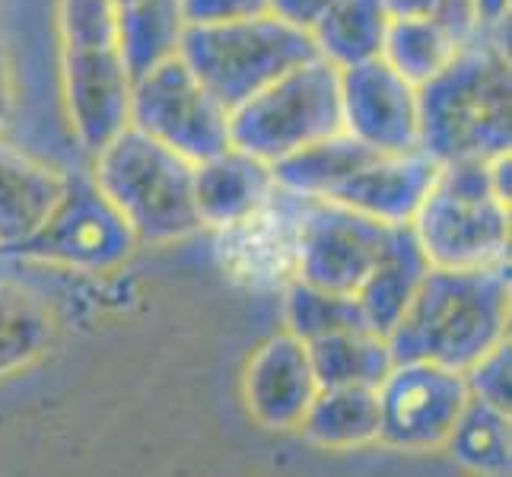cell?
Masks as SVG:
<instances>
[{"instance_id": "1", "label": "cell", "mask_w": 512, "mask_h": 477, "mask_svg": "<svg viewBox=\"0 0 512 477\" xmlns=\"http://www.w3.org/2000/svg\"><path fill=\"white\" fill-rule=\"evenodd\" d=\"M417 112L420 150L439 166L509 153V20L481 29L433 80L417 86Z\"/></svg>"}, {"instance_id": "2", "label": "cell", "mask_w": 512, "mask_h": 477, "mask_svg": "<svg viewBox=\"0 0 512 477\" xmlns=\"http://www.w3.org/2000/svg\"><path fill=\"white\" fill-rule=\"evenodd\" d=\"M385 341L395 363H436L468 373L509 341V264L484 271L430 268Z\"/></svg>"}, {"instance_id": "3", "label": "cell", "mask_w": 512, "mask_h": 477, "mask_svg": "<svg viewBox=\"0 0 512 477\" xmlns=\"http://www.w3.org/2000/svg\"><path fill=\"white\" fill-rule=\"evenodd\" d=\"M58 77L67 128L83 153L96 156L128 125L131 74L118 51L112 0H55Z\"/></svg>"}, {"instance_id": "4", "label": "cell", "mask_w": 512, "mask_h": 477, "mask_svg": "<svg viewBox=\"0 0 512 477\" xmlns=\"http://www.w3.org/2000/svg\"><path fill=\"white\" fill-rule=\"evenodd\" d=\"M90 179L140 245H172L201 233L194 163L160 140L125 128L93 156Z\"/></svg>"}, {"instance_id": "5", "label": "cell", "mask_w": 512, "mask_h": 477, "mask_svg": "<svg viewBox=\"0 0 512 477\" xmlns=\"http://www.w3.org/2000/svg\"><path fill=\"white\" fill-rule=\"evenodd\" d=\"M411 229L430 268L484 271L509 264V204L493 191L490 159L439 166Z\"/></svg>"}, {"instance_id": "6", "label": "cell", "mask_w": 512, "mask_h": 477, "mask_svg": "<svg viewBox=\"0 0 512 477\" xmlns=\"http://www.w3.org/2000/svg\"><path fill=\"white\" fill-rule=\"evenodd\" d=\"M179 58L226 112L239 109L293 67L319 58L312 35L264 13L220 26H185Z\"/></svg>"}, {"instance_id": "7", "label": "cell", "mask_w": 512, "mask_h": 477, "mask_svg": "<svg viewBox=\"0 0 512 477\" xmlns=\"http://www.w3.org/2000/svg\"><path fill=\"white\" fill-rule=\"evenodd\" d=\"M334 134H344L341 70L322 58L293 67L229 112V144L268 166Z\"/></svg>"}, {"instance_id": "8", "label": "cell", "mask_w": 512, "mask_h": 477, "mask_svg": "<svg viewBox=\"0 0 512 477\" xmlns=\"http://www.w3.org/2000/svg\"><path fill=\"white\" fill-rule=\"evenodd\" d=\"M128 125L191 163H204L233 147L229 112L179 55L131 83Z\"/></svg>"}, {"instance_id": "9", "label": "cell", "mask_w": 512, "mask_h": 477, "mask_svg": "<svg viewBox=\"0 0 512 477\" xmlns=\"http://www.w3.org/2000/svg\"><path fill=\"white\" fill-rule=\"evenodd\" d=\"M140 249L131 226L102 198L86 172H67V191L55 214L13 255L42 264H61L83 274H112Z\"/></svg>"}, {"instance_id": "10", "label": "cell", "mask_w": 512, "mask_h": 477, "mask_svg": "<svg viewBox=\"0 0 512 477\" xmlns=\"http://www.w3.org/2000/svg\"><path fill=\"white\" fill-rule=\"evenodd\" d=\"M392 229L395 226L363 217L334 201L303 198L296 280L328 293L357 296L379 264Z\"/></svg>"}, {"instance_id": "11", "label": "cell", "mask_w": 512, "mask_h": 477, "mask_svg": "<svg viewBox=\"0 0 512 477\" xmlns=\"http://www.w3.org/2000/svg\"><path fill=\"white\" fill-rule=\"evenodd\" d=\"M376 395L379 443L408 452L446 446L452 427L471 401L465 373L436 363H395Z\"/></svg>"}, {"instance_id": "12", "label": "cell", "mask_w": 512, "mask_h": 477, "mask_svg": "<svg viewBox=\"0 0 512 477\" xmlns=\"http://www.w3.org/2000/svg\"><path fill=\"white\" fill-rule=\"evenodd\" d=\"M303 198L277 188L249 217L214 229V255L233 284L252 293H284L299 271Z\"/></svg>"}, {"instance_id": "13", "label": "cell", "mask_w": 512, "mask_h": 477, "mask_svg": "<svg viewBox=\"0 0 512 477\" xmlns=\"http://www.w3.org/2000/svg\"><path fill=\"white\" fill-rule=\"evenodd\" d=\"M344 134L382 153L420 150L417 86L398 77L382 58L341 70Z\"/></svg>"}, {"instance_id": "14", "label": "cell", "mask_w": 512, "mask_h": 477, "mask_svg": "<svg viewBox=\"0 0 512 477\" xmlns=\"http://www.w3.org/2000/svg\"><path fill=\"white\" fill-rule=\"evenodd\" d=\"M319 395L309 350L293 334L264 341L242 373V401L252 420L268 430H299L309 404Z\"/></svg>"}, {"instance_id": "15", "label": "cell", "mask_w": 512, "mask_h": 477, "mask_svg": "<svg viewBox=\"0 0 512 477\" xmlns=\"http://www.w3.org/2000/svg\"><path fill=\"white\" fill-rule=\"evenodd\" d=\"M67 172L48 156L0 137V252L23 249L48 223L67 191Z\"/></svg>"}, {"instance_id": "16", "label": "cell", "mask_w": 512, "mask_h": 477, "mask_svg": "<svg viewBox=\"0 0 512 477\" xmlns=\"http://www.w3.org/2000/svg\"><path fill=\"white\" fill-rule=\"evenodd\" d=\"M436 175L439 163L423 150L376 153L328 201L388 226H404L414 220L423 198H427L436 182Z\"/></svg>"}, {"instance_id": "17", "label": "cell", "mask_w": 512, "mask_h": 477, "mask_svg": "<svg viewBox=\"0 0 512 477\" xmlns=\"http://www.w3.org/2000/svg\"><path fill=\"white\" fill-rule=\"evenodd\" d=\"M274 191L277 182L271 166L236 147L194 163V207L201 229L210 233L249 217Z\"/></svg>"}, {"instance_id": "18", "label": "cell", "mask_w": 512, "mask_h": 477, "mask_svg": "<svg viewBox=\"0 0 512 477\" xmlns=\"http://www.w3.org/2000/svg\"><path fill=\"white\" fill-rule=\"evenodd\" d=\"M427 274H430V261L423 255L411 223L395 226L379 264L366 277V284L357 290V303L363 309L369 331L379 334V338H388L392 328L398 325V318L404 315V309L411 306V299Z\"/></svg>"}, {"instance_id": "19", "label": "cell", "mask_w": 512, "mask_h": 477, "mask_svg": "<svg viewBox=\"0 0 512 477\" xmlns=\"http://www.w3.org/2000/svg\"><path fill=\"white\" fill-rule=\"evenodd\" d=\"M382 150H373L353 140L350 134H334L322 144L296 150L287 159L271 166L277 188H284L296 198H319L328 201L347 179H353L369 159Z\"/></svg>"}, {"instance_id": "20", "label": "cell", "mask_w": 512, "mask_h": 477, "mask_svg": "<svg viewBox=\"0 0 512 477\" xmlns=\"http://www.w3.org/2000/svg\"><path fill=\"white\" fill-rule=\"evenodd\" d=\"M306 439L325 449H357L379 443V395L366 385L319 388L299 423Z\"/></svg>"}, {"instance_id": "21", "label": "cell", "mask_w": 512, "mask_h": 477, "mask_svg": "<svg viewBox=\"0 0 512 477\" xmlns=\"http://www.w3.org/2000/svg\"><path fill=\"white\" fill-rule=\"evenodd\" d=\"M185 16L179 0H134L118 10V51L131 80L179 55Z\"/></svg>"}, {"instance_id": "22", "label": "cell", "mask_w": 512, "mask_h": 477, "mask_svg": "<svg viewBox=\"0 0 512 477\" xmlns=\"http://www.w3.org/2000/svg\"><path fill=\"white\" fill-rule=\"evenodd\" d=\"M385 29L388 13L382 0H331V7L309 35L319 58L344 70L379 58Z\"/></svg>"}, {"instance_id": "23", "label": "cell", "mask_w": 512, "mask_h": 477, "mask_svg": "<svg viewBox=\"0 0 512 477\" xmlns=\"http://www.w3.org/2000/svg\"><path fill=\"white\" fill-rule=\"evenodd\" d=\"M51 338H55V315L45 299L20 280L0 277V379L39 360Z\"/></svg>"}, {"instance_id": "24", "label": "cell", "mask_w": 512, "mask_h": 477, "mask_svg": "<svg viewBox=\"0 0 512 477\" xmlns=\"http://www.w3.org/2000/svg\"><path fill=\"white\" fill-rule=\"evenodd\" d=\"M306 350L319 388H338V385L379 388L395 366L388 341L373 331L325 334L319 341H309Z\"/></svg>"}, {"instance_id": "25", "label": "cell", "mask_w": 512, "mask_h": 477, "mask_svg": "<svg viewBox=\"0 0 512 477\" xmlns=\"http://www.w3.org/2000/svg\"><path fill=\"white\" fill-rule=\"evenodd\" d=\"M458 48H462V42H455L443 26L427 20V16H420V20H388L379 58L411 86H423L458 55Z\"/></svg>"}, {"instance_id": "26", "label": "cell", "mask_w": 512, "mask_h": 477, "mask_svg": "<svg viewBox=\"0 0 512 477\" xmlns=\"http://www.w3.org/2000/svg\"><path fill=\"white\" fill-rule=\"evenodd\" d=\"M443 449H449L455 462L474 474H509V414L493 411L484 401L471 398Z\"/></svg>"}, {"instance_id": "27", "label": "cell", "mask_w": 512, "mask_h": 477, "mask_svg": "<svg viewBox=\"0 0 512 477\" xmlns=\"http://www.w3.org/2000/svg\"><path fill=\"white\" fill-rule=\"evenodd\" d=\"M284 315H287V331L303 344L319 341L325 334L338 331H369L363 309L357 296L344 293H328L309 284H290L284 290Z\"/></svg>"}, {"instance_id": "28", "label": "cell", "mask_w": 512, "mask_h": 477, "mask_svg": "<svg viewBox=\"0 0 512 477\" xmlns=\"http://www.w3.org/2000/svg\"><path fill=\"white\" fill-rule=\"evenodd\" d=\"M468 395L484 401L487 408L509 414V341L493 347L484 360L474 363L468 373Z\"/></svg>"}, {"instance_id": "29", "label": "cell", "mask_w": 512, "mask_h": 477, "mask_svg": "<svg viewBox=\"0 0 512 477\" xmlns=\"http://www.w3.org/2000/svg\"><path fill=\"white\" fill-rule=\"evenodd\" d=\"M185 26H220L268 13V0H179Z\"/></svg>"}, {"instance_id": "30", "label": "cell", "mask_w": 512, "mask_h": 477, "mask_svg": "<svg viewBox=\"0 0 512 477\" xmlns=\"http://www.w3.org/2000/svg\"><path fill=\"white\" fill-rule=\"evenodd\" d=\"M328 7H331V0H268L271 16H277L280 23L303 29V32H312Z\"/></svg>"}, {"instance_id": "31", "label": "cell", "mask_w": 512, "mask_h": 477, "mask_svg": "<svg viewBox=\"0 0 512 477\" xmlns=\"http://www.w3.org/2000/svg\"><path fill=\"white\" fill-rule=\"evenodd\" d=\"M16 99H20V83H16V67L10 48L0 42V137H7L10 121L16 115Z\"/></svg>"}, {"instance_id": "32", "label": "cell", "mask_w": 512, "mask_h": 477, "mask_svg": "<svg viewBox=\"0 0 512 477\" xmlns=\"http://www.w3.org/2000/svg\"><path fill=\"white\" fill-rule=\"evenodd\" d=\"M439 4L443 0H382L388 20H420V16L433 20Z\"/></svg>"}, {"instance_id": "33", "label": "cell", "mask_w": 512, "mask_h": 477, "mask_svg": "<svg viewBox=\"0 0 512 477\" xmlns=\"http://www.w3.org/2000/svg\"><path fill=\"white\" fill-rule=\"evenodd\" d=\"M509 4H512V0H474L481 29H490V26L509 20Z\"/></svg>"}, {"instance_id": "34", "label": "cell", "mask_w": 512, "mask_h": 477, "mask_svg": "<svg viewBox=\"0 0 512 477\" xmlns=\"http://www.w3.org/2000/svg\"><path fill=\"white\" fill-rule=\"evenodd\" d=\"M112 4H115V7L121 10V7H128V4H134V0H112Z\"/></svg>"}]
</instances>
